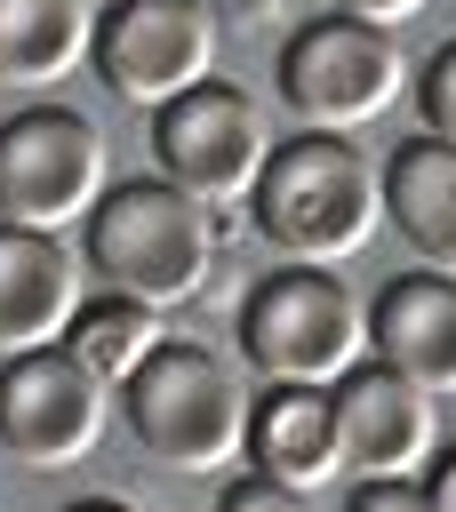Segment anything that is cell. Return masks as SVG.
I'll return each mask as SVG.
<instances>
[{"instance_id":"cell-14","label":"cell","mask_w":456,"mask_h":512,"mask_svg":"<svg viewBox=\"0 0 456 512\" xmlns=\"http://www.w3.org/2000/svg\"><path fill=\"white\" fill-rule=\"evenodd\" d=\"M384 224L432 264V272H456V144L440 136H408L384 168Z\"/></svg>"},{"instance_id":"cell-9","label":"cell","mask_w":456,"mask_h":512,"mask_svg":"<svg viewBox=\"0 0 456 512\" xmlns=\"http://www.w3.org/2000/svg\"><path fill=\"white\" fill-rule=\"evenodd\" d=\"M104 416H112V392L64 344L0 360V448L24 472H72L80 456H96Z\"/></svg>"},{"instance_id":"cell-8","label":"cell","mask_w":456,"mask_h":512,"mask_svg":"<svg viewBox=\"0 0 456 512\" xmlns=\"http://www.w3.org/2000/svg\"><path fill=\"white\" fill-rule=\"evenodd\" d=\"M264 152H272L264 104H256L248 88L216 80V72H208L200 88L168 96V104L152 112V160H160V176H168L176 192L208 200V208L248 200V184H256Z\"/></svg>"},{"instance_id":"cell-18","label":"cell","mask_w":456,"mask_h":512,"mask_svg":"<svg viewBox=\"0 0 456 512\" xmlns=\"http://www.w3.org/2000/svg\"><path fill=\"white\" fill-rule=\"evenodd\" d=\"M216 512H320V504L296 496V488H280V480H264V472H240V480L216 496Z\"/></svg>"},{"instance_id":"cell-7","label":"cell","mask_w":456,"mask_h":512,"mask_svg":"<svg viewBox=\"0 0 456 512\" xmlns=\"http://www.w3.org/2000/svg\"><path fill=\"white\" fill-rule=\"evenodd\" d=\"M216 8L208 0H104L96 8V32H88V72L136 104V112H160L168 96L200 88L216 72Z\"/></svg>"},{"instance_id":"cell-20","label":"cell","mask_w":456,"mask_h":512,"mask_svg":"<svg viewBox=\"0 0 456 512\" xmlns=\"http://www.w3.org/2000/svg\"><path fill=\"white\" fill-rule=\"evenodd\" d=\"M432 0H336V16H360V24H384V32H400V24H416Z\"/></svg>"},{"instance_id":"cell-13","label":"cell","mask_w":456,"mask_h":512,"mask_svg":"<svg viewBox=\"0 0 456 512\" xmlns=\"http://www.w3.org/2000/svg\"><path fill=\"white\" fill-rule=\"evenodd\" d=\"M80 256L56 232H24L0 224V360L40 352L64 336V320L80 312Z\"/></svg>"},{"instance_id":"cell-2","label":"cell","mask_w":456,"mask_h":512,"mask_svg":"<svg viewBox=\"0 0 456 512\" xmlns=\"http://www.w3.org/2000/svg\"><path fill=\"white\" fill-rule=\"evenodd\" d=\"M248 216L264 232L272 256L288 264H344L376 240L384 224V184H376V160L360 152V136H288L264 152L256 184H248Z\"/></svg>"},{"instance_id":"cell-5","label":"cell","mask_w":456,"mask_h":512,"mask_svg":"<svg viewBox=\"0 0 456 512\" xmlns=\"http://www.w3.org/2000/svg\"><path fill=\"white\" fill-rule=\"evenodd\" d=\"M104 184H112V160H104V128L88 112L16 104L0 120V224L64 240L72 224H88Z\"/></svg>"},{"instance_id":"cell-17","label":"cell","mask_w":456,"mask_h":512,"mask_svg":"<svg viewBox=\"0 0 456 512\" xmlns=\"http://www.w3.org/2000/svg\"><path fill=\"white\" fill-rule=\"evenodd\" d=\"M416 112H424V136L456 144V40H440L416 72Z\"/></svg>"},{"instance_id":"cell-1","label":"cell","mask_w":456,"mask_h":512,"mask_svg":"<svg viewBox=\"0 0 456 512\" xmlns=\"http://www.w3.org/2000/svg\"><path fill=\"white\" fill-rule=\"evenodd\" d=\"M224 256V224L208 200L176 192L168 176H128L104 184V200L80 224V272H96L112 296H136L152 312L192 304L216 280Z\"/></svg>"},{"instance_id":"cell-3","label":"cell","mask_w":456,"mask_h":512,"mask_svg":"<svg viewBox=\"0 0 456 512\" xmlns=\"http://www.w3.org/2000/svg\"><path fill=\"white\" fill-rule=\"evenodd\" d=\"M120 424L168 472H224L240 456V432H248V384L232 376L224 352L168 336L120 384Z\"/></svg>"},{"instance_id":"cell-11","label":"cell","mask_w":456,"mask_h":512,"mask_svg":"<svg viewBox=\"0 0 456 512\" xmlns=\"http://www.w3.org/2000/svg\"><path fill=\"white\" fill-rule=\"evenodd\" d=\"M360 312H368V360L424 384L432 400L456 392V272H432V264L392 272Z\"/></svg>"},{"instance_id":"cell-19","label":"cell","mask_w":456,"mask_h":512,"mask_svg":"<svg viewBox=\"0 0 456 512\" xmlns=\"http://www.w3.org/2000/svg\"><path fill=\"white\" fill-rule=\"evenodd\" d=\"M336 512H432L424 480H352Z\"/></svg>"},{"instance_id":"cell-12","label":"cell","mask_w":456,"mask_h":512,"mask_svg":"<svg viewBox=\"0 0 456 512\" xmlns=\"http://www.w3.org/2000/svg\"><path fill=\"white\" fill-rule=\"evenodd\" d=\"M248 472L320 496L344 472V440H336V408L320 384H264V400H248V432H240Z\"/></svg>"},{"instance_id":"cell-21","label":"cell","mask_w":456,"mask_h":512,"mask_svg":"<svg viewBox=\"0 0 456 512\" xmlns=\"http://www.w3.org/2000/svg\"><path fill=\"white\" fill-rule=\"evenodd\" d=\"M424 496H432V512H456V440H448V448H432V472H424Z\"/></svg>"},{"instance_id":"cell-6","label":"cell","mask_w":456,"mask_h":512,"mask_svg":"<svg viewBox=\"0 0 456 512\" xmlns=\"http://www.w3.org/2000/svg\"><path fill=\"white\" fill-rule=\"evenodd\" d=\"M408 88V64H400V40L384 24H360V16H312L288 48H280V104L320 128V136H360L376 128Z\"/></svg>"},{"instance_id":"cell-16","label":"cell","mask_w":456,"mask_h":512,"mask_svg":"<svg viewBox=\"0 0 456 512\" xmlns=\"http://www.w3.org/2000/svg\"><path fill=\"white\" fill-rule=\"evenodd\" d=\"M104 392H120L160 344H168V320L152 312V304H136V296H112V288H96V296H80V312L64 320V336H56Z\"/></svg>"},{"instance_id":"cell-10","label":"cell","mask_w":456,"mask_h":512,"mask_svg":"<svg viewBox=\"0 0 456 512\" xmlns=\"http://www.w3.org/2000/svg\"><path fill=\"white\" fill-rule=\"evenodd\" d=\"M328 408H336V440H344L352 480H416L432 464V448H440L432 392L392 376L384 360H352L328 384Z\"/></svg>"},{"instance_id":"cell-4","label":"cell","mask_w":456,"mask_h":512,"mask_svg":"<svg viewBox=\"0 0 456 512\" xmlns=\"http://www.w3.org/2000/svg\"><path fill=\"white\" fill-rule=\"evenodd\" d=\"M240 360L264 384H336L352 360H368V312L328 264H280L240 304Z\"/></svg>"},{"instance_id":"cell-22","label":"cell","mask_w":456,"mask_h":512,"mask_svg":"<svg viewBox=\"0 0 456 512\" xmlns=\"http://www.w3.org/2000/svg\"><path fill=\"white\" fill-rule=\"evenodd\" d=\"M64 512H136V504H120V496H80V504H64Z\"/></svg>"},{"instance_id":"cell-15","label":"cell","mask_w":456,"mask_h":512,"mask_svg":"<svg viewBox=\"0 0 456 512\" xmlns=\"http://www.w3.org/2000/svg\"><path fill=\"white\" fill-rule=\"evenodd\" d=\"M96 0H0V88H56L88 64Z\"/></svg>"}]
</instances>
